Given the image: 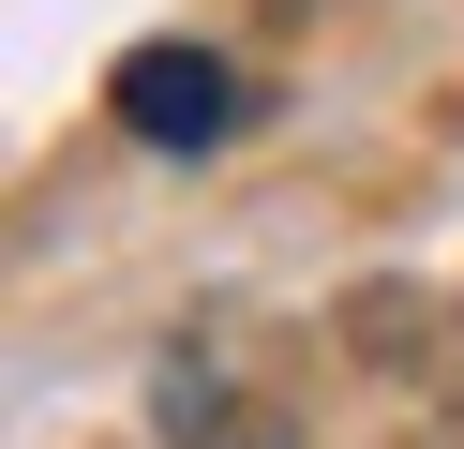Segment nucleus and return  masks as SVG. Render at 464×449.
I'll use <instances>...</instances> for the list:
<instances>
[{
	"label": "nucleus",
	"instance_id": "nucleus-1",
	"mask_svg": "<svg viewBox=\"0 0 464 449\" xmlns=\"http://www.w3.org/2000/svg\"><path fill=\"white\" fill-rule=\"evenodd\" d=\"M225 105H240V90H225L210 45H135V60H121V120H135L150 150H210Z\"/></svg>",
	"mask_w": 464,
	"mask_h": 449
}]
</instances>
